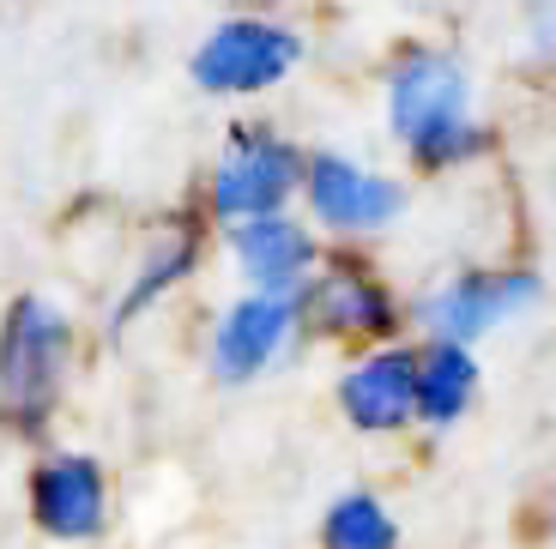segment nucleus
<instances>
[{
  "label": "nucleus",
  "instance_id": "nucleus-2",
  "mask_svg": "<svg viewBox=\"0 0 556 549\" xmlns=\"http://www.w3.org/2000/svg\"><path fill=\"white\" fill-rule=\"evenodd\" d=\"M466 67L454 55H405L388 79V127L424 169H447L472 157L484 139L466 122Z\"/></svg>",
  "mask_w": 556,
  "mask_h": 549
},
{
  "label": "nucleus",
  "instance_id": "nucleus-6",
  "mask_svg": "<svg viewBox=\"0 0 556 549\" xmlns=\"http://www.w3.org/2000/svg\"><path fill=\"white\" fill-rule=\"evenodd\" d=\"M30 520L55 544H91L110 525V483L91 454H55L30 471Z\"/></svg>",
  "mask_w": 556,
  "mask_h": 549
},
{
  "label": "nucleus",
  "instance_id": "nucleus-7",
  "mask_svg": "<svg viewBox=\"0 0 556 549\" xmlns=\"http://www.w3.org/2000/svg\"><path fill=\"white\" fill-rule=\"evenodd\" d=\"M527 303H539V278L532 272H459L454 284H442L430 296L424 320H430V332L442 344L472 350V339H484L496 320L520 315Z\"/></svg>",
  "mask_w": 556,
  "mask_h": 549
},
{
  "label": "nucleus",
  "instance_id": "nucleus-8",
  "mask_svg": "<svg viewBox=\"0 0 556 549\" xmlns=\"http://www.w3.org/2000/svg\"><path fill=\"white\" fill-rule=\"evenodd\" d=\"M339 411L363 435H393L417 417V350L412 344H388L369 350L357 369H345L339 381Z\"/></svg>",
  "mask_w": 556,
  "mask_h": 549
},
{
  "label": "nucleus",
  "instance_id": "nucleus-1",
  "mask_svg": "<svg viewBox=\"0 0 556 549\" xmlns=\"http://www.w3.org/2000/svg\"><path fill=\"white\" fill-rule=\"evenodd\" d=\"M73 362V320L42 296H18L0 320V423L18 441L49 429Z\"/></svg>",
  "mask_w": 556,
  "mask_h": 549
},
{
  "label": "nucleus",
  "instance_id": "nucleus-4",
  "mask_svg": "<svg viewBox=\"0 0 556 549\" xmlns=\"http://www.w3.org/2000/svg\"><path fill=\"white\" fill-rule=\"evenodd\" d=\"M303 188V157L261 122H237L230 127V145H224L218 169H212V212L218 218H266V212H285V200Z\"/></svg>",
  "mask_w": 556,
  "mask_h": 549
},
{
  "label": "nucleus",
  "instance_id": "nucleus-5",
  "mask_svg": "<svg viewBox=\"0 0 556 549\" xmlns=\"http://www.w3.org/2000/svg\"><path fill=\"white\" fill-rule=\"evenodd\" d=\"M303 200L315 212V224H327L339 235H363V230H388L400 218L405 188L339 152H315V157H303Z\"/></svg>",
  "mask_w": 556,
  "mask_h": 549
},
{
  "label": "nucleus",
  "instance_id": "nucleus-11",
  "mask_svg": "<svg viewBox=\"0 0 556 549\" xmlns=\"http://www.w3.org/2000/svg\"><path fill=\"white\" fill-rule=\"evenodd\" d=\"M296 327V296H242L212 332V374L218 381H249L285 350Z\"/></svg>",
  "mask_w": 556,
  "mask_h": 549
},
{
  "label": "nucleus",
  "instance_id": "nucleus-13",
  "mask_svg": "<svg viewBox=\"0 0 556 549\" xmlns=\"http://www.w3.org/2000/svg\"><path fill=\"white\" fill-rule=\"evenodd\" d=\"M194 260H200V235H194V230H176L169 242H157L152 254H146V266L134 272V284L122 290V303H115L110 320H115V327H134L146 308L164 303L169 290H176L188 272H194Z\"/></svg>",
  "mask_w": 556,
  "mask_h": 549
},
{
  "label": "nucleus",
  "instance_id": "nucleus-10",
  "mask_svg": "<svg viewBox=\"0 0 556 549\" xmlns=\"http://www.w3.org/2000/svg\"><path fill=\"white\" fill-rule=\"evenodd\" d=\"M230 254H237L242 278H249L261 296H296L315 272V235L303 230L285 212H266V218H242L230 230Z\"/></svg>",
  "mask_w": 556,
  "mask_h": 549
},
{
  "label": "nucleus",
  "instance_id": "nucleus-12",
  "mask_svg": "<svg viewBox=\"0 0 556 549\" xmlns=\"http://www.w3.org/2000/svg\"><path fill=\"white\" fill-rule=\"evenodd\" d=\"M478 393V362L466 344H442L435 339L424 357H417V417L435 429L459 423V411L472 405Z\"/></svg>",
  "mask_w": 556,
  "mask_h": 549
},
{
  "label": "nucleus",
  "instance_id": "nucleus-3",
  "mask_svg": "<svg viewBox=\"0 0 556 549\" xmlns=\"http://www.w3.org/2000/svg\"><path fill=\"white\" fill-rule=\"evenodd\" d=\"M296 61H303V37L291 25H278V18H224V25L206 30L188 73L212 97H261L291 79Z\"/></svg>",
  "mask_w": 556,
  "mask_h": 549
},
{
  "label": "nucleus",
  "instance_id": "nucleus-14",
  "mask_svg": "<svg viewBox=\"0 0 556 549\" xmlns=\"http://www.w3.org/2000/svg\"><path fill=\"white\" fill-rule=\"evenodd\" d=\"M320 549H400V525L376 495L351 489L320 520Z\"/></svg>",
  "mask_w": 556,
  "mask_h": 549
},
{
  "label": "nucleus",
  "instance_id": "nucleus-9",
  "mask_svg": "<svg viewBox=\"0 0 556 549\" xmlns=\"http://www.w3.org/2000/svg\"><path fill=\"white\" fill-rule=\"evenodd\" d=\"M296 315H308L320 332H345V339H393V327H400V308H393L388 284L369 266H351V260L315 272Z\"/></svg>",
  "mask_w": 556,
  "mask_h": 549
}]
</instances>
